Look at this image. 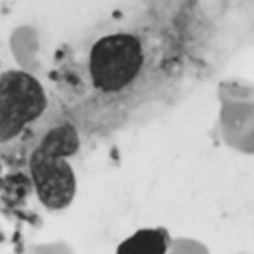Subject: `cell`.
Masks as SVG:
<instances>
[{
    "mask_svg": "<svg viewBox=\"0 0 254 254\" xmlns=\"http://www.w3.org/2000/svg\"><path fill=\"white\" fill-rule=\"evenodd\" d=\"M48 106V96L35 76L21 69L0 74V141H11L37 120Z\"/></svg>",
    "mask_w": 254,
    "mask_h": 254,
    "instance_id": "3",
    "label": "cell"
},
{
    "mask_svg": "<svg viewBox=\"0 0 254 254\" xmlns=\"http://www.w3.org/2000/svg\"><path fill=\"white\" fill-rule=\"evenodd\" d=\"M166 254H208L207 248L196 240L191 239H179L169 245V250Z\"/></svg>",
    "mask_w": 254,
    "mask_h": 254,
    "instance_id": "5",
    "label": "cell"
},
{
    "mask_svg": "<svg viewBox=\"0 0 254 254\" xmlns=\"http://www.w3.org/2000/svg\"><path fill=\"white\" fill-rule=\"evenodd\" d=\"M79 148L74 127H54L41 139L30 156V175L40 202L51 210H62L73 202L76 177L69 164Z\"/></svg>",
    "mask_w": 254,
    "mask_h": 254,
    "instance_id": "2",
    "label": "cell"
},
{
    "mask_svg": "<svg viewBox=\"0 0 254 254\" xmlns=\"http://www.w3.org/2000/svg\"><path fill=\"white\" fill-rule=\"evenodd\" d=\"M147 65L145 41L139 33L114 29L96 35L85 52V76L103 95H120L133 87Z\"/></svg>",
    "mask_w": 254,
    "mask_h": 254,
    "instance_id": "1",
    "label": "cell"
},
{
    "mask_svg": "<svg viewBox=\"0 0 254 254\" xmlns=\"http://www.w3.org/2000/svg\"><path fill=\"white\" fill-rule=\"evenodd\" d=\"M25 254H73V253L64 243H49V245H41V247H35Z\"/></svg>",
    "mask_w": 254,
    "mask_h": 254,
    "instance_id": "6",
    "label": "cell"
},
{
    "mask_svg": "<svg viewBox=\"0 0 254 254\" xmlns=\"http://www.w3.org/2000/svg\"><path fill=\"white\" fill-rule=\"evenodd\" d=\"M169 245L164 229H141L119 245L117 254H166Z\"/></svg>",
    "mask_w": 254,
    "mask_h": 254,
    "instance_id": "4",
    "label": "cell"
}]
</instances>
